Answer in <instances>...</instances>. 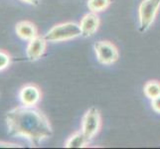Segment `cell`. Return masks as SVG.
I'll use <instances>...</instances> for the list:
<instances>
[{
  "label": "cell",
  "instance_id": "obj_7",
  "mask_svg": "<svg viewBox=\"0 0 160 149\" xmlns=\"http://www.w3.org/2000/svg\"><path fill=\"white\" fill-rule=\"evenodd\" d=\"M48 41L44 36L38 35L34 39L28 42V45L26 48V57L30 62H35L41 59L43 55L45 54L47 49Z\"/></svg>",
  "mask_w": 160,
  "mask_h": 149
},
{
  "label": "cell",
  "instance_id": "obj_1",
  "mask_svg": "<svg viewBox=\"0 0 160 149\" xmlns=\"http://www.w3.org/2000/svg\"><path fill=\"white\" fill-rule=\"evenodd\" d=\"M7 133L14 138H23L32 147H40L51 138L53 128L47 115L36 107L19 106L8 110L5 115Z\"/></svg>",
  "mask_w": 160,
  "mask_h": 149
},
{
  "label": "cell",
  "instance_id": "obj_16",
  "mask_svg": "<svg viewBox=\"0 0 160 149\" xmlns=\"http://www.w3.org/2000/svg\"><path fill=\"white\" fill-rule=\"evenodd\" d=\"M22 2H25L27 4L33 5V6H38L40 4V0H21Z\"/></svg>",
  "mask_w": 160,
  "mask_h": 149
},
{
  "label": "cell",
  "instance_id": "obj_13",
  "mask_svg": "<svg viewBox=\"0 0 160 149\" xmlns=\"http://www.w3.org/2000/svg\"><path fill=\"white\" fill-rule=\"evenodd\" d=\"M11 64V56L4 50H0V72L6 70Z\"/></svg>",
  "mask_w": 160,
  "mask_h": 149
},
{
  "label": "cell",
  "instance_id": "obj_3",
  "mask_svg": "<svg viewBox=\"0 0 160 149\" xmlns=\"http://www.w3.org/2000/svg\"><path fill=\"white\" fill-rule=\"evenodd\" d=\"M160 8V0H143L138 8L139 32L144 33L150 28Z\"/></svg>",
  "mask_w": 160,
  "mask_h": 149
},
{
  "label": "cell",
  "instance_id": "obj_4",
  "mask_svg": "<svg viewBox=\"0 0 160 149\" xmlns=\"http://www.w3.org/2000/svg\"><path fill=\"white\" fill-rule=\"evenodd\" d=\"M102 117L101 112L96 107H91L87 110L82 120V131L90 141L101 130Z\"/></svg>",
  "mask_w": 160,
  "mask_h": 149
},
{
  "label": "cell",
  "instance_id": "obj_10",
  "mask_svg": "<svg viewBox=\"0 0 160 149\" xmlns=\"http://www.w3.org/2000/svg\"><path fill=\"white\" fill-rule=\"evenodd\" d=\"M90 140L87 138V136L82 133V131H77L74 134H72L67 141L65 142L66 148H82L85 147Z\"/></svg>",
  "mask_w": 160,
  "mask_h": 149
},
{
  "label": "cell",
  "instance_id": "obj_6",
  "mask_svg": "<svg viewBox=\"0 0 160 149\" xmlns=\"http://www.w3.org/2000/svg\"><path fill=\"white\" fill-rule=\"evenodd\" d=\"M19 101L26 107H36L42 98L40 87L35 84H27L19 91Z\"/></svg>",
  "mask_w": 160,
  "mask_h": 149
},
{
  "label": "cell",
  "instance_id": "obj_8",
  "mask_svg": "<svg viewBox=\"0 0 160 149\" xmlns=\"http://www.w3.org/2000/svg\"><path fill=\"white\" fill-rule=\"evenodd\" d=\"M101 24L100 17L98 16L96 12H89L84 17L82 18L80 22V27L82 30V36L85 38L92 37L95 35L97 31L98 30V27Z\"/></svg>",
  "mask_w": 160,
  "mask_h": 149
},
{
  "label": "cell",
  "instance_id": "obj_12",
  "mask_svg": "<svg viewBox=\"0 0 160 149\" xmlns=\"http://www.w3.org/2000/svg\"><path fill=\"white\" fill-rule=\"evenodd\" d=\"M112 0H88V8H89L92 12H102V11L106 10Z\"/></svg>",
  "mask_w": 160,
  "mask_h": 149
},
{
  "label": "cell",
  "instance_id": "obj_5",
  "mask_svg": "<svg viewBox=\"0 0 160 149\" xmlns=\"http://www.w3.org/2000/svg\"><path fill=\"white\" fill-rule=\"evenodd\" d=\"M93 49L98 63L102 65H112L119 58L118 49L109 41H98L93 44Z\"/></svg>",
  "mask_w": 160,
  "mask_h": 149
},
{
  "label": "cell",
  "instance_id": "obj_2",
  "mask_svg": "<svg viewBox=\"0 0 160 149\" xmlns=\"http://www.w3.org/2000/svg\"><path fill=\"white\" fill-rule=\"evenodd\" d=\"M82 36L80 24L75 22H64L53 26L44 36L48 42H64Z\"/></svg>",
  "mask_w": 160,
  "mask_h": 149
},
{
  "label": "cell",
  "instance_id": "obj_15",
  "mask_svg": "<svg viewBox=\"0 0 160 149\" xmlns=\"http://www.w3.org/2000/svg\"><path fill=\"white\" fill-rule=\"evenodd\" d=\"M22 147L18 143L13 142H6V141H0V148H20Z\"/></svg>",
  "mask_w": 160,
  "mask_h": 149
},
{
  "label": "cell",
  "instance_id": "obj_11",
  "mask_svg": "<svg viewBox=\"0 0 160 149\" xmlns=\"http://www.w3.org/2000/svg\"><path fill=\"white\" fill-rule=\"evenodd\" d=\"M143 92L146 97L152 99L160 96V82L158 81H149L147 82L143 87Z\"/></svg>",
  "mask_w": 160,
  "mask_h": 149
},
{
  "label": "cell",
  "instance_id": "obj_14",
  "mask_svg": "<svg viewBox=\"0 0 160 149\" xmlns=\"http://www.w3.org/2000/svg\"><path fill=\"white\" fill-rule=\"evenodd\" d=\"M151 107L155 112L160 113V96L151 99Z\"/></svg>",
  "mask_w": 160,
  "mask_h": 149
},
{
  "label": "cell",
  "instance_id": "obj_9",
  "mask_svg": "<svg viewBox=\"0 0 160 149\" xmlns=\"http://www.w3.org/2000/svg\"><path fill=\"white\" fill-rule=\"evenodd\" d=\"M15 32L21 40L29 42L38 36V28L37 26L31 21H20L15 25Z\"/></svg>",
  "mask_w": 160,
  "mask_h": 149
}]
</instances>
